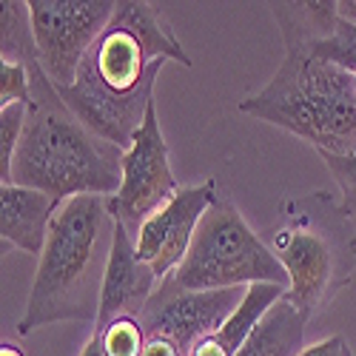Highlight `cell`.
<instances>
[{"instance_id":"cell-18","label":"cell","mask_w":356,"mask_h":356,"mask_svg":"<svg viewBox=\"0 0 356 356\" xmlns=\"http://www.w3.org/2000/svg\"><path fill=\"white\" fill-rule=\"evenodd\" d=\"M95 334H100V342L108 356H143V348L148 339L140 319L134 316H120L103 325V328H95Z\"/></svg>"},{"instance_id":"cell-16","label":"cell","mask_w":356,"mask_h":356,"mask_svg":"<svg viewBox=\"0 0 356 356\" xmlns=\"http://www.w3.org/2000/svg\"><path fill=\"white\" fill-rule=\"evenodd\" d=\"M0 63H38V40L32 12L23 0H9L0 12Z\"/></svg>"},{"instance_id":"cell-10","label":"cell","mask_w":356,"mask_h":356,"mask_svg":"<svg viewBox=\"0 0 356 356\" xmlns=\"http://www.w3.org/2000/svg\"><path fill=\"white\" fill-rule=\"evenodd\" d=\"M217 183L214 177H209L200 186H183L160 211L143 222L134 236V245L140 259L152 265L160 282L183 265L205 211L217 205Z\"/></svg>"},{"instance_id":"cell-22","label":"cell","mask_w":356,"mask_h":356,"mask_svg":"<svg viewBox=\"0 0 356 356\" xmlns=\"http://www.w3.org/2000/svg\"><path fill=\"white\" fill-rule=\"evenodd\" d=\"M143 356H183V353L174 342H168L163 337H148L145 348H143Z\"/></svg>"},{"instance_id":"cell-7","label":"cell","mask_w":356,"mask_h":356,"mask_svg":"<svg viewBox=\"0 0 356 356\" xmlns=\"http://www.w3.org/2000/svg\"><path fill=\"white\" fill-rule=\"evenodd\" d=\"M114 9L111 0H29L38 63L57 88L74 83L86 51L103 35Z\"/></svg>"},{"instance_id":"cell-15","label":"cell","mask_w":356,"mask_h":356,"mask_svg":"<svg viewBox=\"0 0 356 356\" xmlns=\"http://www.w3.org/2000/svg\"><path fill=\"white\" fill-rule=\"evenodd\" d=\"M285 293H288V288H282V285H268V282L248 285L240 308H236V311L228 316V322L220 328V334H214V337L236 356V350H240V348L248 342V337L254 334L257 325L262 322V316L268 314Z\"/></svg>"},{"instance_id":"cell-20","label":"cell","mask_w":356,"mask_h":356,"mask_svg":"<svg viewBox=\"0 0 356 356\" xmlns=\"http://www.w3.org/2000/svg\"><path fill=\"white\" fill-rule=\"evenodd\" d=\"M319 157L339 186L342 209L348 211V217H356V154H319Z\"/></svg>"},{"instance_id":"cell-19","label":"cell","mask_w":356,"mask_h":356,"mask_svg":"<svg viewBox=\"0 0 356 356\" xmlns=\"http://www.w3.org/2000/svg\"><path fill=\"white\" fill-rule=\"evenodd\" d=\"M32 103V72L20 63H0V108Z\"/></svg>"},{"instance_id":"cell-2","label":"cell","mask_w":356,"mask_h":356,"mask_svg":"<svg viewBox=\"0 0 356 356\" xmlns=\"http://www.w3.org/2000/svg\"><path fill=\"white\" fill-rule=\"evenodd\" d=\"M29 72L32 103L12 163V183L43 191L60 205L86 194H117L123 183V148L100 140L77 120L40 63H32Z\"/></svg>"},{"instance_id":"cell-11","label":"cell","mask_w":356,"mask_h":356,"mask_svg":"<svg viewBox=\"0 0 356 356\" xmlns=\"http://www.w3.org/2000/svg\"><path fill=\"white\" fill-rule=\"evenodd\" d=\"M160 285V277L148 262L140 259L134 236L114 220V240H111V254H108V268L103 280V296H100V316L97 328L120 319V316H134L145 311L148 300L154 296Z\"/></svg>"},{"instance_id":"cell-6","label":"cell","mask_w":356,"mask_h":356,"mask_svg":"<svg viewBox=\"0 0 356 356\" xmlns=\"http://www.w3.org/2000/svg\"><path fill=\"white\" fill-rule=\"evenodd\" d=\"M171 282L183 291L248 288L259 282L288 288V274L268 243L259 240L243 220L240 209L228 200H217V205L205 211L183 265L171 274Z\"/></svg>"},{"instance_id":"cell-12","label":"cell","mask_w":356,"mask_h":356,"mask_svg":"<svg viewBox=\"0 0 356 356\" xmlns=\"http://www.w3.org/2000/svg\"><path fill=\"white\" fill-rule=\"evenodd\" d=\"M57 209H60V202L43 191L23 188L15 183L0 186V236H3V245L9 243L40 259Z\"/></svg>"},{"instance_id":"cell-24","label":"cell","mask_w":356,"mask_h":356,"mask_svg":"<svg viewBox=\"0 0 356 356\" xmlns=\"http://www.w3.org/2000/svg\"><path fill=\"white\" fill-rule=\"evenodd\" d=\"M80 356H108L106 348H103V342H100V334H92V337H88V342L83 345Z\"/></svg>"},{"instance_id":"cell-27","label":"cell","mask_w":356,"mask_h":356,"mask_svg":"<svg viewBox=\"0 0 356 356\" xmlns=\"http://www.w3.org/2000/svg\"><path fill=\"white\" fill-rule=\"evenodd\" d=\"M348 356H353V350H348Z\"/></svg>"},{"instance_id":"cell-26","label":"cell","mask_w":356,"mask_h":356,"mask_svg":"<svg viewBox=\"0 0 356 356\" xmlns=\"http://www.w3.org/2000/svg\"><path fill=\"white\" fill-rule=\"evenodd\" d=\"M0 356H26L17 345H12V342H3V345H0Z\"/></svg>"},{"instance_id":"cell-13","label":"cell","mask_w":356,"mask_h":356,"mask_svg":"<svg viewBox=\"0 0 356 356\" xmlns=\"http://www.w3.org/2000/svg\"><path fill=\"white\" fill-rule=\"evenodd\" d=\"M308 322L302 311H296L285 296L262 316L248 342L236 350V356H300L305 348Z\"/></svg>"},{"instance_id":"cell-1","label":"cell","mask_w":356,"mask_h":356,"mask_svg":"<svg viewBox=\"0 0 356 356\" xmlns=\"http://www.w3.org/2000/svg\"><path fill=\"white\" fill-rule=\"evenodd\" d=\"M165 60L191 66L163 9L123 0L86 51L74 83L57 92L88 131L126 152L154 103V83Z\"/></svg>"},{"instance_id":"cell-23","label":"cell","mask_w":356,"mask_h":356,"mask_svg":"<svg viewBox=\"0 0 356 356\" xmlns=\"http://www.w3.org/2000/svg\"><path fill=\"white\" fill-rule=\"evenodd\" d=\"M188 356H234L217 337H209V339H202V342H197L194 348H191V353Z\"/></svg>"},{"instance_id":"cell-3","label":"cell","mask_w":356,"mask_h":356,"mask_svg":"<svg viewBox=\"0 0 356 356\" xmlns=\"http://www.w3.org/2000/svg\"><path fill=\"white\" fill-rule=\"evenodd\" d=\"M114 240L106 197H72L57 209L17 334L54 322H97L103 280Z\"/></svg>"},{"instance_id":"cell-14","label":"cell","mask_w":356,"mask_h":356,"mask_svg":"<svg viewBox=\"0 0 356 356\" xmlns=\"http://www.w3.org/2000/svg\"><path fill=\"white\" fill-rule=\"evenodd\" d=\"M280 23L285 46H314L337 32V0H305V3H268Z\"/></svg>"},{"instance_id":"cell-5","label":"cell","mask_w":356,"mask_h":356,"mask_svg":"<svg viewBox=\"0 0 356 356\" xmlns=\"http://www.w3.org/2000/svg\"><path fill=\"white\" fill-rule=\"evenodd\" d=\"M268 248L288 274L285 300L311 319L350 285L356 271V231L342 200L325 188L282 205Z\"/></svg>"},{"instance_id":"cell-4","label":"cell","mask_w":356,"mask_h":356,"mask_svg":"<svg viewBox=\"0 0 356 356\" xmlns=\"http://www.w3.org/2000/svg\"><path fill=\"white\" fill-rule=\"evenodd\" d=\"M240 111L308 140L319 154H356V74L288 46L280 69Z\"/></svg>"},{"instance_id":"cell-17","label":"cell","mask_w":356,"mask_h":356,"mask_svg":"<svg viewBox=\"0 0 356 356\" xmlns=\"http://www.w3.org/2000/svg\"><path fill=\"white\" fill-rule=\"evenodd\" d=\"M26 120H29V103L0 108V183L3 186L12 183V163L26 131Z\"/></svg>"},{"instance_id":"cell-25","label":"cell","mask_w":356,"mask_h":356,"mask_svg":"<svg viewBox=\"0 0 356 356\" xmlns=\"http://www.w3.org/2000/svg\"><path fill=\"white\" fill-rule=\"evenodd\" d=\"M337 12L342 20L356 26V0H337Z\"/></svg>"},{"instance_id":"cell-8","label":"cell","mask_w":356,"mask_h":356,"mask_svg":"<svg viewBox=\"0 0 356 356\" xmlns=\"http://www.w3.org/2000/svg\"><path fill=\"white\" fill-rule=\"evenodd\" d=\"M180 188L183 186L177 183L171 171L168 143L160 131L157 106L152 103L145 111L143 129L123 152V183L120 191L106 197L108 214L120 225H126L131 236H137L143 222L154 211H160Z\"/></svg>"},{"instance_id":"cell-9","label":"cell","mask_w":356,"mask_h":356,"mask_svg":"<svg viewBox=\"0 0 356 356\" xmlns=\"http://www.w3.org/2000/svg\"><path fill=\"white\" fill-rule=\"evenodd\" d=\"M245 288L183 291L171 282V277H165L140 314V325L145 337H163L188 356L197 342L220 334L228 316L240 308Z\"/></svg>"},{"instance_id":"cell-21","label":"cell","mask_w":356,"mask_h":356,"mask_svg":"<svg viewBox=\"0 0 356 356\" xmlns=\"http://www.w3.org/2000/svg\"><path fill=\"white\" fill-rule=\"evenodd\" d=\"M348 342L337 334V337H328V339H319V342H314V345H308V348H302V353L300 356H348Z\"/></svg>"}]
</instances>
